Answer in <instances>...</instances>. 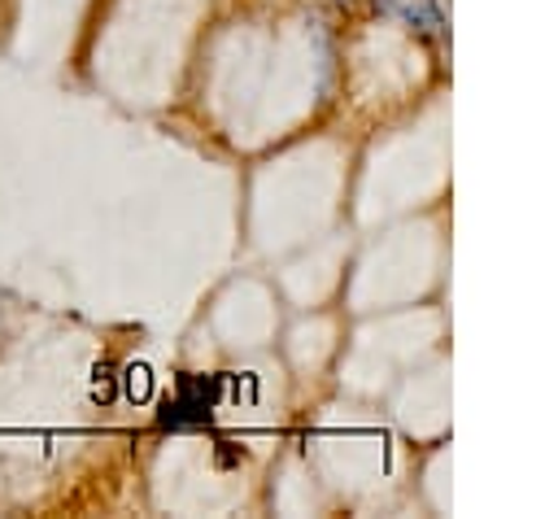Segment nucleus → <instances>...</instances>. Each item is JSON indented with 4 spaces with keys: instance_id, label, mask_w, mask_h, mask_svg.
<instances>
[{
    "instance_id": "f257e3e1",
    "label": "nucleus",
    "mask_w": 558,
    "mask_h": 519,
    "mask_svg": "<svg viewBox=\"0 0 558 519\" xmlns=\"http://www.w3.org/2000/svg\"><path fill=\"white\" fill-rule=\"evenodd\" d=\"M218 406V375H179L174 397L157 414L161 427H201Z\"/></svg>"
},
{
    "instance_id": "f03ea898",
    "label": "nucleus",
    "mask_w": 558,
    "mask_h": 519,
    "mask_svg": "<svg viewBox=\"0 0 558 519\" xmlns=\"http://www.w3.org/2000/svg\"><path fill=\"white\" fill-rule=\"evenodd\" d=\"M388 13H397L410 31L427 35V39H440L445 35V17H440V4L436 0H379Z\"/></svg>"
},
{
    "instance_id": "7ed1b4c3",
    "label": "nucleus",
    "mask_w": 558,
    "mask_h": 519,
    "mask_svg": "<svg viewBox=\"0 0 558 519\" xmlns=\"http://www.w3.org/2000/svg\"><path fill=\"white\" fill-rule=\"evenodd\" d=\"M113 379H118L113 366H109V362H96V366H92V401L109 406V401H113Z\"/></svg>"
},
{
    "instance_id": "20e7f679",
    "label": "nucleus",
    "mask_w": 558,
    "mask_h": 519,
    "mask_svg": "<svg viewBox=\"0 0 558 519\" xmlns=\"http://www.w3.org/2000/svg\"><path fill=\"white\" fill-rule=\"evenodd\" d=\"M126 397L131 401H144L148 397V366H126Z\"/></svg>"
}]
</instances>
